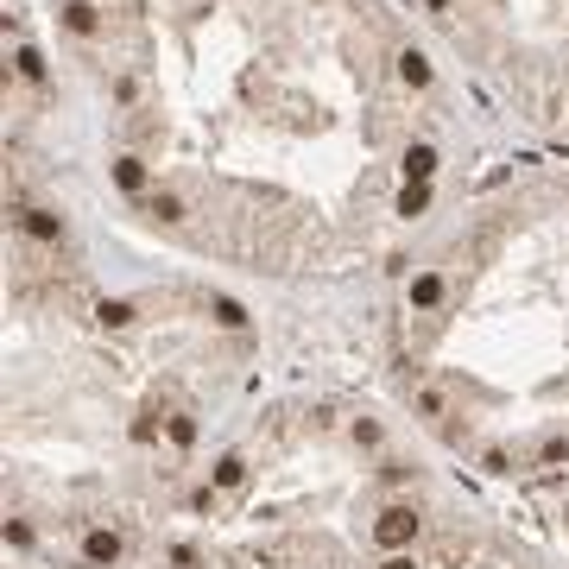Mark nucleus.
I'll return each mask as SVG.
<instances>
[{"label":"nucleus","instance_id":"obj_1","mask_svg":"<svg viewBox=\"0 0 569 569\" xmlns=\"http://www.w3.org/2000/svg\"><path fill=\"white\" fill-rule=\"evenodd\" d=\"M417 532H424V513H417L411 500H392V507H380V519H374V544H380L386 557H392V550H411Z\"/></svg>","mask_w":569,"mask_h":569},{"label":"nucleus","instance_id":"obj_2","mask_svg":"<svg viewBox=\"0 0 569 569\" xmlns=\"http://www.w3.org/2000/svg\"><path fill=\"white\" fill-rule=\"evenodd\" d=\"M108 177H114V190L133 196V202H146V196L159 190V171H153L146 153H114V159H108Z\"/></svg>","mask_w":569,"mask_h":569},{"label":"nucleus","instance_id":"obj_3","mask_svg":"<svg viewBox=\"0 0 569 569\" xmlns=\"http://www.w3.org/2000/svg\"><path fill=\"white\" fill-rule=\"evenodd\" d=\"M13 228H20L32 247H51V253H57V247H63V235H70L57 209H38V202H20V209H13Z\"/></svg>","mask_w":569,"mask_h":569},{"label":"nucleus","instance_id":"obj_4","mask_svg":"<svg viewBox=\"0 0 569 569\" xmlns=\"http://www.w3.org/2000/svg\"><path fill=\"white\" fill-rule=\"evenodd\" d=\"M392 77H399L405 95H424V89L437 83V63H431V51H424V45H399V51H392Z\"/></svg>","mask_w":569,"mask_h":569},{"label":"nucleus","instance_id":"obj_5","mask_svg":"<svg viewBox=\"0 0 569 569\" xmlns=\"http://www.w3.org/2000/svg\"><path fill=\"white\" fill-rule=\"evenodd\" d=\"M77 557H83L89 569H114V563L127 557V538H120L114 525H89V532L77 538Z\"/></svg>","mask_w":569,"mask_h":569},{"label":"nucleus","instance_id":"obj_6","mask_svg":"<svg viewBox=\"0 0 569 569\" xmlns=\"http://www.w3.org/2000/svg\"><path fill=\"white\" fill-rule=\"evenodd\" d=\"M57 26L70 32V38H102V7L95 0H57Z\"/></svg>","mask_w":569,"mask_h":569},{"label":"nucleus","instance_id":"obj_7","mask_svg":"<svg viewBox=\"0 0 569 569\" xmlns=\"http://www.w3.org/2000/svg\"><path fill=\"white\" fill-rule=\"evenodd\" d=\"M443 298H449V278H443L437 266H424V272L411 278V292H405V304H411L417 317H431V310H443Z\"/></svg>","mask_w":569,"mask_h":569},{"label":"nucleus","instance_id":"obj_8","mask_svg":"<svg viewBox=\"0 0 569 569\" xmlns=\"http://www.w3.org/2000/svg\"><path fill=\"white\" fill-rule=\"evenodd\" d=\"M437 165H443V159H437L431 139H411V146L399 153V177H405V184H431V177H437Z\"/></svg>","mask_w":569,"mask_h":569},{"label":"nucleus","instance_id":"obj_9","mask_svg":"<svg viewBox=\"0 0 569 569\" xmlns=\"http://www.w3.org/2000/svg\"><path fill=\"white\" fill-rule=\"evenodd\" d=\"M139 209H146L153 222H165V228H184V222H190V202H184L177 190H153V196L139 202Z\"/></svg>","mask_w":569,"mask_h":569},{"label":"nucleus","instance_id":"obj_10","mask_svg":"<svg viewBox=\"0 0 569 569\" xmlns=\"http://www.w3.org/2000/svg\"><path fill=\"white\" fill-rule=\"evenodd\" d=\"M13 77H20L26 89H45V83H51V63H45L38 45H13Z\"/></svg>","mask_w":569,"mask_h":569},{"label":"nucleus","instance_id":"obj_11","mask_svg":"<svg viewBox=\"0 0 569 569\" xmlns=\"http://www.w3.org/2000/svg\"><path fill=\"white\" fill-rule=\"evenodd\" d=\"M411 405H417V417H424V424H443V417H449V392H443L437 380H424V386L411 392Z\"/></svg>","mask_w":569,"mask_h":569},{"label":"nucleus","instance_id":"obj_12","mask_svg":"<svg viewBox=\"0 0 569 569\" xmlns=\"http://www.w3.org/2000/svg\"><path fill=\"white\" fill-rule=\"evenodd\" d=\"M209 487H216V493H235V487H247V456H241V449H228V456L216 462V474H209Z\"/></svg>","mask_w":569,"mask_h":569},{"label":"nucleus","instance_id":"obj_13","mask_svg":"<svg viewBox=\"0 0 569 569\" xmlns=\"http://www.w3.org/2000/svg\"><path fill=\"white\" fill-rule=\"evenodd\" d=\"M95 323H102V329H133L139 310H133L127 298H102V304H95Z\"/></svg>","mask_w":569,"mask_h":569},{"label":"nucleus","instance_id":"obj_14","mask_svg":"<svg viewBox=\"0 0 569 569\" xmlns=\"http://www.w3.org/2000/svg\"><path fill=\"white\" fill-rule=\"evenodd\" d=\"M165 443L171 449H196V417L190 411H165Z\"/></svg>","mask_w":569,"mask_h":569},{"label":"nucleus","instance_id":"obj_15","mask_svg":"<svg viewBox=\"0 0 569 569\" xmlns=\"http://www.w3.org/2000/svg\"><path fill=\"white\" fill-rule=\"evenodd\" d=\"M424 209H431V184H405V190H399V202H392V216H405V222H411V216H424Z\"/></svg>","mask_w":569,"mask_h":569},{"label":"nucleus","instance_id":"obj_16","mask_svg":"<svg viewBox=\"0 0 569 569\" xmlns=\"http://www.w3.org/2000/svg\"><path fill=\"white\" fill-rule=\"evenodd\" d=\"M209 317H216L222 329H247V310H241L235 298H209Z\"/></svg>","mask_w":569,"mask_h":569},{"label":"nucleus","instance_id":"obj_17","mask_svg":"<svg viewBox=\"0 0 569 569\" xmlns=\"http://www.w3.org/2000/svg\"><path fill=\"white\" fill-rule=\"evenodd\" d=\"M354 443H361V449H380V443H386V431H380L374 417H354Z\"/></svg>","mask_w":569,"mask_h":569},{"label":"nucleus","instance_id":"obj_18","mask_svg":"<svg viewBox=\"0 0 569 569\" xmlns=\"http://www.w3.org/2000/svg\"><path fill=\"white\" fill-rule=\"evenodd\" d=\"M538 462H544V468L569 462V437H544V443H538Z\"/></svg>","mask_w":569,"mask_h":569},{"label":"nucleus","instance_id":"obj_19","mask_svg":"<svg viewBox=\"0 0 569 569\" xmlns=\"http://www.w3.org/2000/svg\"><path fill=\"white\" fill-rule=\"evenodd\" d=\"M7 544H20V550H26V544H32V525H26V519H7Z\"/></svg>","mask_w":569,"mask_h":569},{"label":"nucleus","instance_id":"obj_20","mask_svg":"<svg viewBox=\"0 0 569 569\" xmlns=\"http://www.w3.org/2000/svg\"><path fill=\"white\" fill-rule=\"evenodd\" d=\"M481 462H487V468H493V474H513V456H507V449H487V456H481Z\"/></svg>","mask_w":569,"mask_h":569},{"label":"nucleus","instance_id":"obj_21","mask_svg":"<svg viewBox=\"0 0 569 569\" xmlns=\"http://www.w3.org/2000/svg\"><path fill=\"white\" fill-rule=\"evenodd\" d=\"M380 569H417V557H411V550H392V557H386Z\"/></svg>","mask_w":569,"mask_h":569},{"label":"nucleus","instance_id":"obj_22","mask_svg":"<svg viewBox=\"0 0 569 569\" xmlns=\"http://www.w3.org/2000/svg\"><path fill=\"white\" fill-rule=\"evenodd\" d=\"M424 13H437V20H449V13H456V0H424Z\"/></svg>","mask_w":569,"mask_h":569}]
</instances>
